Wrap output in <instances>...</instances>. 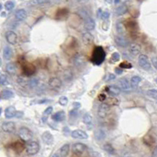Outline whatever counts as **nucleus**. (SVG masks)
Returning <instances> with one entry per match:
<instances>
[{
	"instance_id": "30",
	"label": "nucleus",
	"mask_w": 157,
	"mask_h": 157,
	"mask_svg": "<svg viewBox=\"0 0 157 157\" xmlns=\"http://www.w3.org/2000/svg\"><path fill=\"white\" fill-rule=\"evenodd\" d=\"M116 27V31H117V32L120 35H123L126 32V29L124 25H123V22H120V21L117 22Z\"/></svg>"
},
{
	"instance_id": "6",
	"label": "nucleus",
	"mask_w": 157,
	"mask_h": 157,
	"mask_svg": "<svg viewBox=\"0 0 157 157\" xmlns=\"http://www.w3.org/2000/svg\"><path fill=\"white\" fill-rule=\"evenodd\" d=\"M109 110H110V108H109V104H101L99 106L98 110H97V114L101 119L106 118L107 115L109 114Z\"/></svg>"
},
{
	"instance_id": "27",
	"label": "nucleus",
	"mask_w": 157,
	"mask_h": 157,
	"mask_svg": "<svg viewBox=\"0 0 157 157\" xmlns=\"http://www.w3.org/2000/svg\"><path fill=\"white\" fill-rule=\"evenodd\" d=\"M126 11H127V6L123 4V5H121V6L116 8V14L117 15V16H122V15L125 14Z\"/></svg>"
},
{
	"instance_id": "23",
	"label": "nucleus",
	"mask_w": 157,
	"mask_h": 157,
	"mask_svg": "<svg viewBox=\"0 0 157 157\" xmlns=\"http://www.w3.org/2000/svg\"><path fill=\"white\" fill-rule=\"evenodd\" d=\"M13 56V51H12L11 47H6L4 50H3V58L6 60H10Z\"/></svg>"
},
{
	"instance_id": "28",
	"label": "nucleus",
	"mask_w": 157,
	"mask_h": 157,
	"mask_svg": "<svg viewBox=\"0 0 157 157\" xmlns=\"http://www.w3.org/2000/svg\"><path fill=\"white\" fill-rule=\"evenodd\" d=\"M2 98L4 99H10L12 97H14V93L11 90H9V89H4L2 92Z\"/></svg>"
},
{
	"instance_id": "58",
	"label": "nucleus",
	"mask_w": 157,
	"mask_h": 157,
	"mask_svg": "<svg viewBox=\"0 0 157 157\" xmlns=\"http://www.w3.org/2000/svg\"><path fill=\"white\" fill-rule=\"evenodd\" d=\"M106 2H107V3H111V0H105Z\"/></svg>"
},
{
	"instance_id": "10",
	"label": "nucleus",
	"mask_w": 157,
	"mask_h": 157,
	"mask_svg": "<svg viewBox=\"0 0 157 157\" xmlns=\"http://www.w3.org/2000/svg\"><path fill=\"white\" fill-rule=\"evenodd\" d=\"M118 84H119L118 87L120 88V89H122L123 91H125V92H130V89H131V86H130V82H129L127 79H120V81L118 82Z\"/></svg>"
},
{
	"instance_id": "57",
	"label": "nucleus",
	"mask_w": 157,
	"mask_h": 157,
	"mask_svg": "<svg viewBox=\"0 0 157 157\" xmlns=\"http://www.w3.org/2000/svg\"><path fill=\"white\" fill-rule=\"evenodd\" d=\"M2 63H3V62H2V59H1V58H0V67H1V66H2Z\"/></svg>"
},
{
	"instance_id": "4",
	"label": "nucleus",
	"mask_w": 157,
	"mask_h": 157,
	"mask_svg": "<svg viewBox=\"0 0 157 157\" xmlns=\"http://www.w3.org/2000/svg\"><path fill=\"white\" fill-rule=\"evenodd\" d=\"M138 64L141 67H142L144 70H149L151 69V63L149 62V57L146 55H141L138 58Z\"/></svg>"
},
{
	"instance_id": "61",
	"label": "nucleus",
	"mask_w": 157,
	"mask_h": 157,
	"mask_svg": "<svg viewBox=\"0 0 157 157\" xmlns=\"http://www.w3.org/2000/svg\"><path fill=\"white\" fill-rule=\"evenodd\" d=\"M54 1H57V0H54Z\"/></svg>"
},
{
	"instance_id": "21",
	"label": "nucleus",
	"mask_w": 157,
	"mask_h": 157,
	"mask_svg": "<svg viewBox=\"0 0 157 157\" xmlns=\"http://www.w3.org/2000/svg\"><path fill=\"white\" fill-rule=\"evenodd\" d=\"M94 137L97 141H103L105 139L106 137L105 132L102 129H97L94 133Z\"/></svg>"
},
{
	"instance_id": "46",
	"label": "nucleus",
	"mask_w": 157,
	"mask_h": 157,
	"mask_svg": "<svg viewBox=\"0 0 157 157\" xmlns=\"http://www.w3.org/2000/svg\"><path fill=\"white\" fill-rule=\"evenodd\" d=\"M152 64L153 65L155 69H157V58L156 56L152 58Z\"/></svg>"
},
{
	"instance_id": "22",
	"label": "nucleus",
	"mask_w": 157,
	"mask_h": 157,
	"mask_svg": "<svg viewBox=\"0 0 157 157\" xmlns=\"http://www.w3.org/2000/svg\"><path fill=\"white\" fill-rule=\"evenodd\" d=\"M52 119H53V120H54L55 122H61L65 119V111H58L57 113H55L54 114H53Z\"/></svg>"
},
{
	"instance_id": "39",
	"label": "nucleus",
	"mask_w": 157,
	"mask_h": 157,
	"mask_svg": "<svg viewBox=\"0 0 157 157\" xmlns=\"http://www.w3.org/2000/svg\"><path fill=\"white\" fill-rule=\"evenodd\" d=\"M15 4L14 2H12V1H8V2H6L5 3V8H6V10H8V11H10L12 10L14 8Z\"/></svg>"
},
{
	"instance_id": "13",
	"label": "nucleus",
	"mask_w": 157,
	"mask_h": 157,
	"mask_svg": "<svg viewBox=\"0 0 157 157\" xmlns=\"http://www.w3.org/2000/svg\"><path fill=\"white\" fill-rule=\"evenodd\" d=\"M62 82L57 77H52L49 80V85L53 89H58L61 87Z\"/></svg>"
},
{
	"instance_id": "33",
	"label": "nucleus",
	"mask_w": 157,
	"mask_h": 157,
	"mask_svg": "<svg viewBox=\"0 0 157 157\" xmlns=\"http://www.w3.org/2000/svg\"><path fill=\"white\" fill-rule=\"evenodd\" d=\"M50 2V0H31L30 1V5L31 6H39L42 4H45Z\"/></svg>"
},
{
	"instance_id": "32",
	"label": "nucleus",
	"mask_w": 157,
	"mask_h": 157,
	"mask_svg": "<svg viewBox=\"0 0 157 157\" xmlns=\"http://www.w3.org/2000/svg\"><path fill=\"white\" fill-rule=\"evenodd\" d=\"M92 120H93V118H92V115L90 113H86L83 115V121L85 124H86V125L91 124Z\"/></svg>"
},
{
	"instance_id": "50",
	"label": "nucleus",
	"mask_w": 157,
	"mask_h": 157,
	"mask_svg": "<svg viewBox=\"0 0 157 157\" xmlns=\"http://www.w3.org/2000/svg\"><path fill=\"white\" fill-rule=\"evenodd\" d=\"M77 114V110L76 109H74V110H72L69 112V115H71V116H75Z\"/></svg>"
},
{
	"instance_id": "16",
	"label": "nucleus",
	"mask_w": 157,
	"mask_h": 157,
	"mask_svg": "<svg viewBox=\"0 0 157 157\" xmlns=\"http://www.w3.org/2000/svg\"><path fill=\"white\" fill-rule=\"evenodd\" d=\"M129 51L131 55L136 56L137 55H139L141 51V47L139 44H136V43H133L130 45V48H129Z\"/></svg>"
},
{
	"instance_id": "43",
	"label": "nucleus",
	"mask_w": 157,
	"mask_h": 157,
	"mask_svg": "<svg viewBox=\"0 0 157 157\" xmlns=\"http://www.w3.org/2000/svg\"><path fill=\"white\" fill-rule=\"evenodd\" d=\"M144 141L147 145H152V143L154 142V140L152 138V137L149 136V135H146L145 137H144Z\"/></svg>"
},
{
	"instance_id": "11",
	"label": "nucleus",
	"mask_w": 157,
	"mask_h": 157,
	"mask_svg": "<svg viewBox=\"0 0 157 157\" xmlns=\"http://www.w3.org/2000/svg\"><path fill=\"white\" fill-rule=\"evenodd\" d=\"M71 137L75 138V139H80V140H86L88 138V135L86 132L80 130H75L71 132Z\"/></svg>"
},
{
	"instance_id": "51",
	"label": "nucleus",
	"mask_w": 157,
	"mask_h": 157,
	"mask_svg": "<svg viewBox=\"0 0 157 157\" xmlns=\"http://www.w3.org/2000/svg\"><path fill=\"white\" fill-rule=\"evenodd\" d=\"M106 99V96L105 95H104V94H101L99 96V99H100L101 101H104L105 99Z\"/></svg>"
},
{
	"instance_id": "9",
	"label": "nucleus",
	"mask_w": 157,
	"mask_h": 157,
	"mask_svg": "<svg viewBox=\"0 0 157 157\" xmlns=\"http://www.w3.org/2000/svg\"><path fill=\"white\" fill-rule=\"evenodd\" d=\"M84 26L87 30H93L95 28V22H94V19L90 18V16L85 14L84 15Z\"/></svg>"
},
{
	"instance_id": "2",
	"label": "nucleus",
	"mask_w": 157,
	"mask_h": 157,
	"mask_svg": "<svg viewBox=\"0 0 157 157\" xmlns=\"http://www.w3.org/2000/svg\"><path fill=\"white\" fill-rule=\"evenodd\" d=\"M39 144L37 141H29L26 145V153L29 156H34L36 155L39 151Z\"/></svg>"
},
{
	"instance_id": "41",
	"label": "nucleus",
	"mask_w": 157,
	"mask_h": 157,
	"mask_svg": "<svg viewBox=\"0 0 157 157\" xmlns=\"http://www.w3.org/2000/svg\"><path fill=\"white\" fill-rule=\"evenodd\" d=\"M120 54L118 52H114L111 55V59H110V60L111 61V62H118L120 60Z\"/></svg>"
},
{
	"instance_id": "36",
	"label": "nucleus",
	"mask_w": 157,
	"mask_h": 157,
	"mask_svg": "<svg viewBox=\"0 0 157 157\" xmlns=\"http://www.w3.org/2000/svg\"><path fill=\"white\" fill-rule=\"evenodd\" d=\"M18 83H19L21 86L25 87L27 85H29V80H27L24 77H18Z\"/></svg>"
},
{
	"instance_id": "29",
	"label": "nucleus",
	"mask_w": 157,
	"mask_h": 157,
	"mask_svg": "<svg viewBox=\"0 0 157 157\" xmlns=\"http://www.w3.org/2000/svg\"><path fill=\"white\" fill-rule=\"evenodd\" d=\"M141 81V78L139 76H134V77H132L131 79H130V86L131 87H136L137 84L140 83Z\"/></svg>"
},
{
	"instance_id": "59",
	"label": "nucleus",
	"mask_w": 157,
	"mask_h": 157,
	"mask_svg": "<svg viewBox=\"0 0 157 157\" xmlns=\"http://www.w3.org/2000/svg\"><path fill=\"white\" fill-rule=\"evenodd\" d=\"M3 9V6H2V4H0V10H2Z\"/></svg>"
},
{
	"instance_id": "55",
	"label": "nucleus",
	"mask_w": 157,
	"mask_h": 157,
	"mask_svg": "<svg viewBox=\"0 0 157 157\" xmlns=\"http://www.w3.org/2000/svg\"><path fill=\"white\" fill-rule=\"evenodd\" d=\"M52 157H60V156L58 154H54L53 156H52Z\"/></svg>"
},
{
	"instance_id": "8",
	"label": "nucleus",
	"mask_w": 157,
	"mask_h": 157,
	"mask_svg": "<svg viewBox=\"0 0 157 157\" xmlns=\"http://www.w3.org/2000/svg\"><path fill=\"white\" fill-rule=\"evenodd\" d=\"M73 62H74V65L75 67H82L86 63V57L81 54H77L75 56L74 58H73Z\"/></svg>"
},
{
	"instance_id": "17",
	"label": "nucleus",
	"mask_w": 157,
	"mask_h": 157,
	"mask_svg": "<svg viewBox=\"0 0 157 157\" xmlns=\"http://www.w3.org/2000/svg\"><path fill=\"white\" fill-rule=\"evenodd\" d=\"M82 39H83V43L86 45H90L94 42V36L89 32H84L82 36Z\"/></svg>"
},
{
	"instance_id": "24",
	"label": "nucleus",
	"mask_w": 157,
	"mask_h": 157,
	"mask_svg": "<svg viewBox=\"0 0 157 157\" xmlns=\"http://www.w3.org/2000/svg\"><path fill=\"white\" fill-rule=\"evenodd\" d=\"M6 70L7 71V73H10V74H15L16 72H17V67L14 63L13 62H10V63H7L6 67Z\"/></svg>"
},
{
	"instance_id": "45",
	"label": "nucleus",
	"mask_w": 157,
	"mask_h": 157,
	"mask_svg": "<svg viewBox=\"0 0 157 157\" xmlns=\"http://www.w3.org/2000/svg\"><path fill=\"white\" fill-rule=\"evenodd\" d=\"M52 111H53V107H48L44 111V114L45 115H50V114H51Z\"/></svg>"
},
{
	"instance_id": "5",
	"label": "nucleus",
	"mask_w": 157,
	"mask_h": 157,
	"mask_svg": "<svg viewBox=\"0 0 157 157\" xmlns=\"http://www.w3.org/2000/svg\"><path fill=\"white\" fill-rule=\"evenodd\" d=\"M86 145H84V144H82V143H75L74 145H72V152H73V153L75 155H82L84 152L86 151Z\"/></svg>"
},
{
	"instance_id": "44",
	"label": "nucleus",
	"mask_w": 157,
	"mask_h": 157,
	"mask_svg": "<svg viewBox=\"0 0 157 157\" xmlns=\"http://www.w3.org/2000/svg\"><path fill=\"white\" fill-rule=\"evenodd\" d=\"M109 16H110V14H109V12L105 11V12H103L101 15V18L102 20H108L109 18Z\"/></svg>"
},
{
	"instance_id": "56",
	"label": "nucleus",
	"mask_w": 157,
	"mask_h": 157,
	"mask_svg": "<svg viewBox=\"0 0 157 157\" xmlns=\"http://www.w3.org/2000/svg\"><path fill=\"white\" fill-rule=\"evenodd\" d=\"M120 0H115V3H116V4L120 3Z\"/></svg>"
},
{
	"instance_id": "47",
	"label": "nucleus",
	"mask_w": 157,
	"mask_h": 157,
	"mask_svg": "<svg viewBox=\"0 0 157 157\" xmlns=\"http://www.w3.org/2000/svg\"><path fill=\"white\" fill-rule=\"evenodd\" d=\"M115 72H116V74H118V75H120V74H122L123 72V69H121L120 67H116V69H115Z\"/></svg>"
},
{
	"instance_id": "49",
	"label": "nucleus",
	"mask_w": 157,
	"mask_h": 157,
	"mask_svg": "<svg viewBox=\"0 0 157 157\" xmlns=\"http://www.w3.org/2000/svg\"><path fill=\"white\" fill-rule=\"evenodd\" d=\"M80 107H81V104L79 103V102H75V103H73V108H74V109L77 110Z\"/></svg>"
},
{
	"instance_id": "53",
	"label": "nucleus",
	"mask_w": 157,
	"mask_h": 157,
	"mask_svg": "<svg viewBox=\"0 0 157 157\" xmlns=\"http://www.w3.org/2000/svg\"><path fill=\"white\" fill-rule=\"evenodd\" d=\"M101 14H102V11H101V9H99V10H98V13H97V16H98V17H101Z\"/></svg>"
},
{
	"instance_id": "3",
	"label": "nucleus",
	"mask_w": 157,
	"mask_h": 157,
	"mask_svg": "<svg viewBox=\"0 0 157 157\" xmlns=\"http://www.w3.org/2000/svg\"><path fill=\"white\" fill-rule=\"evenodd\" d=\"M18 134H19V137H20V139L24 142L30 141L32 139V137H33L31 131L27 127H20Z\"/></svg>"
},
{
	"instance_id": "34",
	"label": "nucleus",
	"mask_w": 157,
	"mask_h": 157,
	"mask_svg": "<svg viewBox=\"0 0 157 157\" xmlns=\"http://www.w3.org/2000/svg\"><path fill=\"white\" fill-rule=\"evenodd\" d=\"M72 77H73V74H72V72L70 70H65L64 71L63 77L65 81H71Z\"/></svg>"
},
{
	"instance_id": "18",
	"label": "nucleus",
	"mask_w": 157,
	"mask_h": 157,
	"mask_svg": "<svg viewBox=\"0 0 157 157\" xmlns=\"http://www.w3.org/2000/svg\"><path fill=\"white\" fill-rule=\"evenodd\" d=\"M17 114V110L14 106H10L6 108V111H5V116L6 119H12Z\"/></svg>"
},
{
	"instance_id": "42",
	"label": "nucleus",
	"mask_w": 157,
	"mask_h": 157,
	"mask_svg": "<svg viewBox=\"0 0 157 157\" xmlns=\"http://www.w3.org/2000/svg\"><path fill=\"white\" fill-rule=\"evenodd\" d=\"M68 102H69V99L66 96H60V99H59V104H60L61 106H66L68 104Z\"/></svg>"
},
{
	"instance_id": "38",
	"label": "nucleus",
	"mask_w": 157,
	"mask_h": 157,
	"mask_svg": "<svg viewBox=\"0 0 157 157\" xmlns=\"http://www.w3.org/2000/svg\"><path fill=\"white\" fill-rule=\"evenodd\" d=\"M119 67H120L121 69H131L133 67H132L131 63H130V62L126 61H124L120 63Z\"/></svg>"
},
{
	"instance_id": "7",
	"label": "nucleus",
	"mask_w": 157,
	"mask_h": 157,
	"mask_svg": "<svg viewBox=\"0 0 157 157\" xmlns=\"http://www.w3.org/2000/svg\"><path fill=\"white\" fill-rule=\"evenodd\" d=\"M2 129L6 133L12 134V133H14L15 130H16V125H15L14 122H3V125H2Z\"/></svg>"
},
{
	"instance_id": "52",
	"label": "nucleus",
	"mask_w": 157,
	"mask_h": 157,
	"mask_svg": "<svg viewBox=\"0 0 157 157\" xmlns=\"http://www.w3.org/2000/svg\"><path fill=\"white\" fill-rule=\"evenodd\" d=\"M15 116L17 117V118H20V117L23 116V112H17V114H16Z\"/></svg>"
},
{
	"instance_id": "1",
	"label": "nucleus",
	"mask_w": 157,
	"mask_h": 157,
	"mask_svg": "<svg viewBox=\"0 0 157 157\" xmlns=\"http://www.w3.org/2000/svg\"><path fill=\"white\" fill-rule=\"evenodd\" d=\"M105 51H104L103 47L101 46H98L94 48L90 60H91V62L94 64L99 66V65L102 64L103 62H104L105 59Z\"/></svg>"
},
{
	"instance_id": "20",
	"label": "nucleus",
	"mask_w": 157,
	"mask_h": 157,
	"mask_svg": "<svg viewBox=\"0 0 157 157\" xmlns=\"http://www.w3.org/2000/svg\"><path fill=\"white\" fill-rule=\"evenodd\" d=\"M27 18V12L25 11V10L20 9L18 10L16 14H15V18L16 20L18 21H21L25 20Z\"/></svg>"
},
{
	"instance_id": "19",
	"label": "nucleus",
	"mask_w": 157,
	"mask_h": 157,
	"mask_svg": "<svg viewBox=\"0 0 157 157\" xmlns=\"http://www.w3.org/2000/svg\"><path fill=\"white\" fill-rule=\"evenodd\" d=\"M23 70H24V73H25L27 76L31 75V74H33V73L35 72V67L33 66V65L30 64V63H26L23 67Z\"/></svg>"
},
{
	"instance_id": "14",
	"label": "nucleus",
	"mask_w": 157,
	"mask_h": 157,
	"mask_svg": "<svg viewBox=\"0 0 157 157\" xmlns=\"http://www.w3.org/2000/svg\"><path fill=\"white\" fill-rule=\"evenodd\" d=\"M6 39L9 44L14 45V44L17 43V36L14 32H13V31H8L6 33Z\"/></svg>"
},
{
	"instance_id": "26",
	"label": "nucleus",
	"mask_w": 157,
	"mask_h": 157,
	"mask_svg": "<svg viewBox=\"0 0 157 157\" xmlns=\"http://www.w3.org/2000/svg\"><path fill=\"white\" fill-rule=\"evenodd\" d=\"M70 146L69 144H65L60 148V155L61 157H66L69 153Z\"/></svg>"
},
{
	"instance_id": "35",
	"label": "nucleus",
	"mask_w": 157,
	"mask_h": 157,
	"mask_svg": "<svg viewBox=\"0 0 157 157\" xmlns=\"http://www.w3.org/2000/svg\"><path fill=\"white\" fill-rule=\"evenodd\" d=\"M147 95L152 98V99H157V91L156 89H154V88H152V89H149L147 92Z\"/></svg>"
},
{
	"instance_id": "15",
	"label": "nucleus",
	"mask_w": 157,
	"mask_h": 157,
	"mask_svg": "<svg viewBox=\"0 0 157 157\" xmlns=\"http://www.w3.org/2000/svg\"><path fill=\"white\" fill-rule=\"evenodd\" d=\"M42 139H43V142L47 145H50L54 142V137L48 131H46L43 133V135H42Z\"/></svg>"
},
{
	"instance_id": "48",
	"label": "nucleus",
	"mask_w": 157,
	"mask_h": 157,
	"mask_svg": "<svg viewBox=\"0 0 157 157\" xmlns=\"http://www.w3.org/2000/svg\"><path fill=\"white\" fill-rule=\"evenodd\" d=\"M114 79H116V76L113 73H109L108 75V77H107V81H112Z\"/></svg>"
},
{
	"instance_id": "54",
	"label": "nucleus",
	"mask_w": 157,
	"mask_h": 157,
	"mask_svg": "<svg viewBox=\"0 0 157 157\" xmlns=\"http://www.w3.org/2000/svg\"><path fill=\"white\" fill-rule=\"evenodd\" d=\"M153 156L154 157H156V148H155L154 152H153Z\"/></svg>"
},
{
	"instance_id": "37",
	"label": "nucleus",
	"mask_w": 157,
	"mask_h": 157,
	"mask_svg": "<svg viewBox=\"0 0 157 157\" xmlns=\"http://www.w3.org/2000/svg\"><path fill=\"white\" fill-rule=\"evenodd\" d=\"M38 84H39V80H38V78L33 77V78H31L30 80H29V85L31 88L36 87Z\"/></svg>"
},
{
	"instance_id": "12",
	"label": "nucleus",
	"mask_w": 157,
	"mask_h": 157,
	"mask_svg": "<svg viewBox=\"0 0 157 157\" xmlns=\"http://www.w3.org/2000/svg\"><path fill=\"white\" fill-rule=\"evenodd\" d=\"M115 42L118 46L121 47H126L129 45L128 40H126V38L124 37L123 35L116 36L115 37Z\"/></svg>"
},
{
	"instance_id": "60",
	"label": "nucleus",
	"mask_w": 157,
	"mask_h": 157,
	"mask_svg": "<svg viewBox=\"0 0 157 157\" xmlns=\"http://www.w3.org/2000/svg\"><path fill=\"white\" fill-rule=\"evenodd\" d=\"M2 113V108H0V114Z\"/></svg>"
},
{
	"instance_id": "25",
	"label": "nucleus",
	"mask_w": 157,
	"mask_h": 157,
	"mask_svg": "<svg viewBox=\"0 0 157 157\" xmlns=\"http://www.w3.org/2000/svg\"><path fill=\"white\" fill-rule=\"evenodd\" d=\"M107 89L112 96H118L120 93V88L116 85H110L107 88Z\"/></svg>"
},
{
	"instance_id": "40",
	"label": "nucleus",
	"mask_w": 157,
	"mask_h": 157,
	"mask_svg": "<svg viewBox=\"0 0 157 157\" xmlns=\"http://www.w3.org/2000/svg\"><path fill=\"white\" fill-rule=\"evenodd\" d=\"M8 80H7V77H6V75L4 74H2L0 75V85H3V86H5L6 84H8Z\"/></svg>"
},
{
	"instance_id": "31",
	"label": "nucleus",
	"mask_w": 157,
	"mask_h": 157,
	"mask_svg": "<svg viewBox=\"0 0 157 157\" xmlns=\"http://www.w3.org/2000/svg\"><path fill=\"white\" fill-rule=\"evenodd\" d=\"M103 148L105 152H107L108 153L111 155H114L116 153V151H115V148L112 147L111 145L110 144H105V145L103 146Z\"/></svg>"
}]
</instances>
